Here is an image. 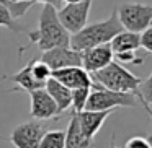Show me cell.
Returning a JSON list of instances; mask_svg holds the SVG:
<instances>
[{
    "label": "cell",
    "instance_id": "obj_1",
    "mask_svg": "<svg viewBox=\"0 0 152 148\" xmlns=\"http://www.w3.org/2000/svg\"><path fill=\"white\" fill-rule=\"evenodd\" d=\"M26 34L30 38V43L26 47L36 44L41 52L51 51L54 47H70V34L59 21L57 8L53 5H43L38 28L33 31H28ZM26 47L20 49V52H23Z\"/></svg>",
    "mask_w": 152,
    "mask_h": 148
},
{
    "label": "cell",
    "instance_id": "obj_8",
    "mask_svg": "<svg viewBox=\"0 0 152 148\" xmlns=\"http://www.w3.org/2000/svg\"><path fill=\"white\" fill-rule=\"evenodd\" d=\"M41 60L53 72L67 67H82V54L72 47H54L41 54Z\"/></svg>",
    "mask_w": 152,
    "mask_h": 148
},
{
    "label": "cell",
    "instance_id": "obj_2",
    "mask_svg": "<svg viewBox=\"0 0 152 148\" xmlns=\"http://www.w3.org/2000/svg\"><path fill=\"white\" fill-rule=\"evenodd\" d=\"M123 31V26L119 23L118 12L116 8L106 20L96 21V23L87 25L82 31L70 36V47L77 52H83L87 49H92L96 46L110 44L116 34Z\"/></svg>",
    "mask_w": 152,
    "mask_h": 148
},
{
    "label": "cell",
    "instance_id": "obj_10",
    "mask_svg": "<svg viewBox=\"0 0 152 148\" xmlns=\"http://www.w3.org/2000/svg\"><path fill=\"white\" fill-rule=\"evenodd\" d=\"M80 54H82V69L88 72L90 75L105 69L106 65H110L115 60V54H113L110 44L92 47V49H87Z\"/></svg>",
    "mask_w": 152,
    "mask_h": 148
},
{
    "label": "cell",
    "instance_id": "obj_12",
    "mask_svg": "<svg viewBox=\"0 0 152 148\" xmlns=\"http://www.w3.org/2000/svg\"><path fill=\"white\" fill-rule=\"evenodd\" d=\"M113 111H82L77 116V121H79L80 130L85 135L87 138H95V135L100 132L102 125L105 124V121L111 116Z\"/></svg>",
    "mask_w": 152,
    "mask_h": 148
},
{
    "label": "cell",
    "instance_id": "obj_19",
    "mask_svg": "<svg viewBox=\"0 0 152 148\" xmlns=\"http://www.w3.org/2000/svg\"><path fill=\"white\" fill-rule=\"evenodd\" d=\"M31 73H33V78L39 83L46 85L48 80L53 78V70L46 65L41 59H33L31 60Z\"/></svg>",
    "mask_w": 152,
    "mask_h": 148
},
{
    "label": "cell",
    "instance_id": "obj_24",
    "mask_svg": "<svg viewBox=\"0 0 152 148\" xmlns=\"http://www.w3.org/2000/svg\"><path fill=\"white\" fill-rule=\"evenodd\" d=\"M126 148H151V143L144 137H132L128 140Z\"/></svg>",
    "mask_w": 152,
    "mask_h": 148
},
{
    "label": "cell",
    "instance_id": "obj_17",
    "mask_svg": "<svg viewBox=\"0 0 152 148\" xmlns=\"http://www.w3.org/2000/svg\"><path fill=\"white\" fill-rule=\"evenodd\" d=\"M39 148H66V130H46Z\"/></svg>",
    "mask_w": 152,
    "mask_h": 148
},
{
    "label": "cell",
    "instance_id": "obj_21",
    "mask_svg": "<svg viewBox=\"0 0 152 148\" xmlns=\"http://www.w3.org/2000/svg\"><path fill=\"white\" fill-rule=\"evenodd\" d=\"M136 96H137V98H141L145 104H149V106L152 104V72H151V75H149L144 82H141Z\"/></svg>",
    "mask_w": 152,
    "mask_h": 148
},
{
    "label": "cell",
    "instance_id": "obj_23",
    "mask_svg": "<svg viewBox=\"0 0 152 148\" xmlns=\"http://www.w3.org/2000/svg\"><path fill=\"white\" fill-rule=\"evenodd\" d=\"M139 38H141V47L145 52L152 54V26L147 28L145 31H142L139 34Z\"/></svg>",
    "mask_w": 152,
    "mask_h": 148
},
{
    "label": "cell",
    "instance_id": "obj_3",
    "mask_svg": "<svg viewBox=\"0 0 152 148\" xmlns=\"http://www.w3.org/2000/svg\"><path fill=\"white\" fill-rule=\"evenodd\" d=\"M92 80L102 88L119 93H134V95L137 93L139 85L142 82L139 77H136L132 72H129L126 67L115 60L105 69L92 73Z\"/></svg>",
    "mask_w": 152,
    "mask_h": 148
},
{
    "label": "cell",
    "instance_id": "obj_13",
    "mask_svg": "<svg viewBox=\"0 0 152 148\" xmlns=\"http://www.w3.org/2000/svg\"><path fill=\"white\" fill-rule=\"evenodd\" d=\"M46 91L49 93V96L54 99L57 106V114H62L64 111L72 108V91L67 86H64L62 83H59L57 80L51 78L46 82Z\"/></svg>",
    "mask_w": 152,
    "mask_h": 148
},
{
    "label": "cell",
    "instance_id": "obj_9",
    "mask_svg": "<svg viewBox=\"0 0 152 148\" xmlns=\"http://www.w3.org/2000/svg\"><path fill=\"white\" fill-rule=\"evenodd\" d=\"M30 116L34 121H49V119L59 117L57 114V106L54 103V99L49 96V93L46 91V88L34 90L30 93Z\"/></svg>",
    "mask_w": 152,
    "mask_h": 148
},
{
    "label": "cell",
    "instance_id": "obj_11",
    "mask_svg": "<svg viewBox=\"0 0 152 148\" xmlns=\"http://www.w3.org/2000/svg\"><path fill=\"white\" fill-rule=\"evenodd\" d=\"M53 78L62 83L64 86L74 91L80 88H93L95 82L92 80V75L82 69V67H67L53 72Z\"/></svg>",
    "mask_w": 152,
    "mask_h": 148
},
{
    "label": "cell",
    "instance_id": "obj_26",
    "mask_svg": "<svg viewBox=\"0 0 152 148\" xmlns=\"http://www.w3.org/2000/svg\"><path fill=\"white\" fill-rule=\"evenodd\" d=\"M66 5H70V4H80V2H83V0H62Z\"/></svg>",
    "mask_w": 152,
    "mask_h": 148
},
{
    "label": "cell",
    "instance_id": "obj_15",
    "mask_svg": "<svg viewBox=\"0 0 152 148\" xmlns=\"http://www.w3.org/2000/svg\"><path fill=\"white\" fill-rule=\"evenodd\" d=\"M113 49V54H121V52H136L141 47V38L137 33H131V31L123 30L119 34L113 38L110 43Z\"/></svg>",
    "mask_w": 152,
    "mask_h": 148
},
{
    "label": "cell",
    "instance_id": "obj_7",
    "mask_svg": "<svg viewBox=\"0 0 152 148\" xmlns=\"http://www.w3.org/2000/svg\"><path fill=\"white\" fill-rule=\"evenodd\" d=\"M92 2L93 0H83L80 4L64 5L62 8L57 10V18L69 34H75L87 26Z\"/></svg>",
    "mask_w": 152,
    "mask_h": 148
},
{
    "label": "cell",
    "instance_id": "obj_6",
    "mask_svg": "<svg viewBox=\"0 0 152 148\" xmlns=\"http://www.w3.org/2000/svg\"><path fill=\"white\" fill-rule=\"evenodd\" d=\"M46 125L41 121H26L18 124L17 127L12 130L10 137L2 138V140H7L13 145L15 148H39L41 138L46 134Z\"/></svg>",
    "mask_w": 152,
    "mask_h": 148
},
{
    "label": "cell",
    "instance_id": "obj_22",
    "mask_svg": "<svg viewBox=\"0 0 152 148\" xmlns=\"http://www.w3.org/2000/svg\"><path fill=\"white\" fill-rule=\"evenodd\" d=\"M115 59L118 60V64H142V59L136 56V52L115 54Z\"/></svg>",
    "mask_w": 152,
    "mask_h": 148
},
{
    "label": "cell",
    "instance_id": "obj_25",
    "mask_svg": "<svg viewBox=\"0 0 152 148\" xmlns=\"http://www.w3.org/2000/svg\"><path fill=\"white\" fill-rule=\"evenodd\" d=\"M28 2H31V4H43V5H53V7H59L61 4H62V0H28Z\"/></svg>",
    "mask_w": 152,
    "mask_h": 148
},
{
    "label": "cell",
    "instance_id": "obj_14",
    "mask_svg": "<svg viewBox=\"0 0 152 148\" xmlns=\"http://www.w3.org/2000/svg\"><path fill=\"white\" fill-rule=\"evenodd\" d=\"M66 148H93V140L82 134L75 114H72L66 130Z\"/></svg>",
    "mask_w": 152,
    "mask_h": 148
},
{
    "label": "cell",
    "instance_id": "obj_20",
    "mask_svg": "<svg viewBox=\"0 0 152 148\" xmlns=\"http://www.w3.org/2000/svg\"><path fill=\"white\" fill-rule=\"evenodd\" d=\"M90 91H92V88H80V90H74L72 91V111H74V114H80L82 111H85Z\"/></svg>",
    "mask_w": 152,
    "mask_h": 148
},
{
    "label": "cell",
    "instance_id": "obj_29",
    "mask_svg": "<svg viewBox=\"0 0 152 148\" xmlns=\"http://www.w3.org/2000/svg\"><path fill=\"white\" fill-rule=\"evenodd\" d=\"M147 140H149V143H151V148H152V135H151V137L147 138Z\"/></svg>",
    "mask_w": 152,
    "mask_h": 148
},
{
    "label": "cell",
    "instance_id": "obj_5",
    "mask_svg": "<svg viewBox=\"0 0 152 148\" xmlns=\"http://www.w3.org/2000/svg\"><path fill=\"white\" fill-rule=\"evenodd\" d=\"M116 12L124 31L141 34L142 31L152 26V5L149 4H139V2L121 4Z\"/></svg>",
    "mask_w": 152,
    "mask_h": 148
},
{
    "label": "cell",
    "instance_id": "obj_28",
    "mask_svg": "<svg viewBox=\"0 0 152 148\" xmlns=\"http://www.w3.org/2000/svg\"><path fill=\"white\" fill-rule=\"evenodd\" d=\"M111 148H119V147H116V145H115V137H113V140H111Z\"/></svg>",
    "mask_w": 152,
    "mask_h": 148
},
{
    "label": "cell",
    "instance_id": "obj_18",
    "mask_svg": "<svg viewBox=\"0 0 152 148\" xmlns=\"http://www.w3.org/2000/svg\"><path fill=\"white\" fill-rule=\"evenodd\" d=\"M0 26H5L15 33H25V28L17 23V20L10 12V7L5 4H0Z\"/></svg>",
    "mask_w": 152,
    "mask_h": 148
},
{
    "label": "cell",
    "instance_id": "obj_4",
    "mask_svg": "<svg viewBox=\"0 0 152 148\" xmlns=\"http://www.w3.org/2000/svg\"><path fill=\"white\" fill-rule=\"evenodd\" d=\"M134 106H137V96L134 93L111 91L95 83L90 91L85 111H113L118 108H134Z\"/></svg>",
    "mask_w": 152,
    "mask_h": 148
},
{
    "label": "cell",
    "instance_id": "obj_16",
    "mask_svg": "<svg viewBox=\"0 0 152 148\" xmlns=\"http://www.w3.org/2000/svg\"><path fill=\"white\" fill-rule=\"evenodd\" d=\"M4 78L13 82L18 90H25L26 93H31V91H34V90H41V88L46 86L44 83H39V82H36V80L33 78V73H31V62L28 64V65H25L20 72L13 73V75H7V77H4Z\"/></svg>",
    "mask_w": 152,
    "mask_h": 148
},
{
    "label": "cell",
    "instance_id": "obj_27",
    "mask_svg": "<svg viewBox=\"0 0 152 148\" xmlns=\"http://www.w3.org/2000/svg\"><path fill=\"white\" fill-rule=\"evenodd\" d=\"M12 4H21V2H28V0H8Z\"/></svg>",
    "mask_w": 152,
    "mask_h": 148
}]
</instances>
